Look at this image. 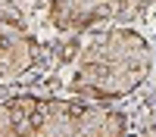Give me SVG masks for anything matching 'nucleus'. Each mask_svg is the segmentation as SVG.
Segmentation results:
<instances>
[{
    "label": "nucleus",
    "instance_id": "1",
    "mask_svg": "<svg viewBox=\"0 0 156 137\" xmlns=\"http://www.w3.org/2000/svg\"><path fill=\"white\" fill-rule=\"evenodd\" d=\"M147 66H150L147 44L128 28H112L81 53V66H78L72 87L78 97L90 103L115 100L131 94L144 81Z\"/></svg>",
    "mask_w": 156,
    "mask_h": 137
}]
</instances>
